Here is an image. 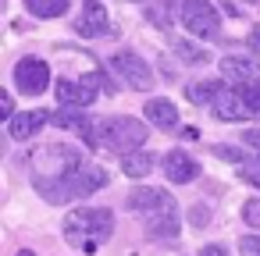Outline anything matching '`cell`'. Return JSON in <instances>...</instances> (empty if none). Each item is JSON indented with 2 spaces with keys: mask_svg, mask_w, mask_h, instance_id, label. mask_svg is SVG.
<instances>
[{
  "mask_svg": "<svg viewBox=\"0 0 260 256\" xmlns=\"http://www.w3.org/2000/svg\"><path fill=\"white\" fill-rule=\"evenodd\" d=\"M111 235H114V213L107 206H75L64 217V238L82 252H93Z\"/></svg>",
  "mask_w": 260,
  "mask_h": 256,
  "instance_id": "obj_1",
  "label": "cell"
},
{
  "mask_svg": "<svg viewBox=\"0 0 260 256\" xmlns=\"http://www.w3.org/2000/svg\"><path fill=\"white\" fill-rule=\"evenodd\" d=\"M100 128V146L114 150V153H132V150H143L146 146V135L150 128H143L139 118H128V114H118V118H107L96 125Z\"/></svg>",
  "mask_w": 260,
  "mask_h": 256,
  "instance_id": "obj_2",
  "label": "cell"
},
{
  "mask_svg": "<svg viewBox=\"0 0 260 256\" xmlns=\"http://www.w3.org/2000/svg\"><path fill=\"white\" fill-rule=\"evenodd\" d=\"M178 18L200 40H214L221 32V15H217V8L210 4V0H182V4H178Z\"/></svg>",
  "mask_w": 260,
  "mask_h": 256,
  "instance_id": "obj_3",
  "label": "cell"
},
{
  "mask_svg": "<svg viewBox=\"0 0 260 256\" xmlns=\"http://www.w3.org/2000/svg\"><path fill=\"white\" fill-rule=\"evenodd\" d=\"M111 71H118V79H121L128 89H139V93L153 89V71H150V64H146L136 50H118V54L111 57Z\"/></svg>",
  "mask_w": 260,
  "mask_h": 256,
  "instance_id": "obj_4",
  "label": "cell"
},
{
  "mask_svg": "<svg viewBox=\"0 0 260 256\" xmlns=\"http://www.w3.org/2000/svg\"><path fill=\"white\" fill-rule=\"evenodd\" d=\"M128 210H132L136 217L150 221V217H157V213L175 210V196H171L168 189H157V185H136V189L128 192Z\"/></svg>",
  "mask_w": 260,
  "mask_h": 256,
  "instance_id": "obj_5",
  "label": "cell"
},
{
  "mask_svg": "<svg viewBox=\"0 0 260 256\" xmlns=\"http://www.w3.org/2000/svg\"><path fill=\"white\" fill-rule=\"evenodd\" d=\"M15 86H18V93H25V96L47 93V89H50V68H47V61H40V57H22V61L15 64Z\"/></svg>",
  "mask_w": 260,
  "mask_h": 256,
  "instance_id": "obj_6",
  "label": "cell"
},
{
  "mask_svg": "<svg viewBox=\"0 0 260 256\" xmlns=\"http://www.w3.org/2000/svg\"><path fill=\"white\" fill-rule=\"evenodd\" d=\"M75 32L86 36V40H96V36H111L114 25L104 11L100 0H82V18H75Z\"/></svg>",
  "mask_w": 260,
  "mask_h": 256,
  "instance_id": "obj_7",
  "label": "cell"
},
{
  "mask_svg": "<svg viewBox=\"0 0 260 256\" xmlns=\"http://www.w3.org/2000/svg\"><path fill=\"white\" fill-rule=\"evenodd\" d=\"M107 185V171L100 167V164H93V160H86L75 174H68V189H72V199H86V196H93V192H100Z\"/></svg>",
  "mask_w": 260,
  "mask_h": 256,
  "instance_id": "obj_8",
  "label": "cell"
},
{
  "mask_svg": "<svg viewBox=\"0 0 260 256\" xmlns=\"http://www.w3.org/2000/svg\"><path fill=\"white\" fill-rule=\"evenodd\" d=\"M160 167H164V174H168L171 185H189V181L200 178V164H196V157H189L185 150H171V153H164Z\"/></svg>",
  "mask_w": 260,
  "mask_h": 256,
  "instance_id": "obj_9",
  "label": "cell"
},
{
  "mask_svg": "<svg viewBox=\"0 0 260 256\" xmlns=\"http://www.w3.org/2000/svg\"><path fill=\"white\" fill-rule=\"evenodd\" d=\"M214 118L217 121H253V111H249V103L239 96V89L235 86H228L217 100H214Z\"/></svg>",
  "mask_w": 260,
  "mask_h": 256,
  "instance_id": "obj_10",
  "label": "cell"
},
{
  "mask_svg": "<svg viewBox=\"0 0 260 256\" xmlns=\"http://www.w3.org/2000/svg\"><path fill=\"white\" fill-rule=\"evenodd\" d=\"M221 71H224V82L228 86H253V82H260V61H253V57L228 54L221 61Z\"/></svg>",
  "mask_w": 260,
  "mask_h": 256,
  "instance_id": "obj_11",
  "label": "cell"
},
{
  "mask_svg": "<svg viewBox=\"0 0 260 256\" xmlns=\"http://www.w3.org/2000/svg\"><path fill=\"white\" fill-rule=\"evenodd\" d=\"M50 118H54V114H47V111H22V114H15V118L8 121V135H11L15 142H25V139H32Z\"/></svg>",
  "mask_w": 260,
  "mask_h": 256,
  "instance_id": "obj_12",
  "label": "cell"
},
{
  "mask_svg": "<svg viewBox=\"0 0 260 256\" xmlns=\"http://www.w3.org/2000/svg\"><path fill=\"white\" fill-rule=\"evenodd\" d=\"M143 224H146V235H150V238H157V242H175V238H178V231H182L178 206H175V210H168V213H157V217H150V221H143Z\"/></svg>",
  "mask_w": 260,
  "mask_h": 256,
  "instance_id": "obj_13",
  "label": "cell"
},
{
  "mask_svg": "<svg viewBox=\"0 0 260 256\" xmlns=\"http://www.w3.org/2000/svg\"><path fill=\"white\" fill-rule=\"evenodd\" d=\"M228 89V82H221V79H200V82H192L189 89H185V96H189V103H207V107H214V100L221 96Z\"/></svg>",
  "mask_w": 260,
  "mask_h": 256,
  "instance_id": "obj_14",
  "label": "cell"
},
{
  "mask_svg": "<svg viewBox=\"0 0 260 256\" xmlns=\"http://www.w3.org/2000/svg\"><path fill=\"white\" fill-rule=\"evenodd\" d=\"M146 121L171 132V128L178 125V107H175L171 100H150V103H146Z\"/></svg>",
  "mask_w": 260,
  "mask_h": 256,
  "instance_id": "obj_15",
  "label": "cell"
},
{
  "mask_svg": "<svg viewBox=\"0 0 260 256\" xmlns=\"http://www.w3.org/2000/svg\"><path fill=\"white\" fill-rule=\"evenodd\" d=\"M157 153H150V150H132V153H125L121 157V171L128 174V178H146L150 171H153V160Z\"/></svg>",
  "mask_w": 260,
  "mask_h": 256,
  "instance_id": "obj_16",
  "label": "cell"
},
{
  "mask_svg": "<svg viewBox=\"0 0 260 256\" xmlns=\"http://www.w3.org/2000/svg\"><path fill=\"white\" fill-rule=\"evenodd\" d=\"M25 8L36 18H61V15H68L72 0H25Z\"/></svg>",
  "mask_w": 260,
  "mask_h": 256,
  "instance_id": "obj_17",
  "label": "cell"
},
{
  "mask_svg": "<svg viewBox=\"0 0 260 256\" xmlns=\"http://www.w3.org/2000/svg\"><path fill=\"white\" fill-rule=\"evenodd\" d=\"M171 47H175V54H178L182 61H189V64H207V61H210V50L196 47L192 40H171Z\"/></svg>",
  "mask_w": 260,
  "mask_h": 256,
  "instance_id": "obj_18",
  "label": "cell"
},
{
  "mask_svg": "<svg viewBox=\"0 0 260 256\" xmlns=\"http://www.w3.org/2000/svg\"><path fill=\"white\" fill-rule=\"evenodd\" d=\"M54 121H57L61 128H72V132H86V128H89V118L79 114V111H72V107H61V111L54 114Z\"/></svg>",
  "mask_w": 260,
  "mask_h": 256,
  "instance_id": "obj_19",
  "label": "cell"
},
{
  "mask_svg": "<svg viewBox=\"0 0 260 256\" xmlns=\"http://www.w3.org/2000/svg\"><path fill=\"white\" fill-rule=\"evenodd\" d=\"M171 4H168V0H150V4H146V18L157 25V29H171Z\"/></svg>",
  "mask_w": 260,
  "mask_h": 256,
  "instance_id": "obj_20",
  "label": "cell"
},
{
  "mask_svg": "<svg viewBox=\"0 0 260 256\" xmlns=\"http://www.w3.org/2000/svg\"><path fill=\"white\" fill-rule=\"evenodd\" d=\"M189 224H192L196 231L207 228V224H210V206H207V203H192V206H189Z\"/></svg>",
  "mask_w": 260,
  "mask_h": 256,
  "instance_id": "obj_21",
  "label": "cell"
},
{
  "mask_svg": "<svg viewBox=\"0 0 260 256\" xmlns=\"http://www.w3.org/2000/svg\"><path fill=\"white\" fill-rule=\"evenodd\" d=\"M242 221H246L249 228H256V231H260V196H253V199H246V203H242Z\"/></svg>",
  "mask_w": 260,
  "mask_h": 256,
  "instance_id": "obj_22",
  "label": "cell"
},
{
  "mask_svg": "<svg viewBox=\"0 0 260 256\" xmlns=\"http://www.w3.org/2000/svg\"><path fill=\"white\" fill-rule=\"evenodd\" d=\"M214 157H221L224 164H242V160H246L235 146H224V142H217V146H214Z\"/></svg>",
  "mask_w": 260,
  "mask_h": 256,
  "instance_id": "obj_23",
  "label": "cell"
},
{
  "mask_svg": "<svg viewBox=\"0 0 260 256\" xmlns=\"http://www.w3.org/2000/svg\"><path fill=\"white\" fill-rule=\"evenodd\" d=\"M239 252H242V256H260V231L239 238Z\"/></svg>",
  "mask_w": 260,
  "mask_h": 256,
  "instance_id": "obj_24",
  "label": "cell"
},
{
  "mask_svg": "<svg viewBox=\"0 0 260 256\" xmlns=\"http://www.w3.org/2000/svg\"><path fill=\"white\" fill-rule=\"evenodd\" d=\"M239 174H242V181H249V185L260 189V160L256 164H239Z\"/></svg>",
  "mask_w": 260,
  "mask_h": 256,
  "instance_id": "obj_25",
  "label": "cell"
},
{
  "mask_svg": "<svg viewBox=\"0 0 260 256\" xmlns=\"http://www.w3.org/2000/svg\"><path fill=\"white\" fill-rule=\"evenodd\" d=\"M242 142H246V146H253V150H256V157H260V128H246V132H242Z\"/></svg>",
  "mask_w": 260,
  "mask_h": 256,
  "instance_id": "obj_26",
  "label": "cell"
},
{
  "mask_svg": "<svg viewBox=\"0 0 260 256\" xmlns=\"http://www.w3.org/2000/svg\"><path fill=\"white\" fill-rule=\"evenodd\" d=\"M0 114H4V121L15 118V100H11L8 93H0Z\"/></svg>",
  "mask_w": 260,
  "mask_h": 256,
  "instance_id": "obj_27",
  "label": "cell"
},
{
  "mask_svg": "<svg viewBox=\"0 0 260 256\" xmlns=\"http://www.w3.org/2000/svg\"><path fill=\"white\" fill-rule=\"evenodd\" d=\"M246 47H249V50L260 57V25H253V29H249V36H246Z\"/></svg>",
  "mask_w": 260,
  "mask_h": 256,
  "instance_id": "obj_28",
  "label": "cell"
},
{
  "mask_svg": "<svg viewBox=\"0 0 260 256\" xmlns=\"http://www.w3.org/2000/svg\"><path fill=\"white\" fill-rule=\"evenodd\" d=\"M200 256H228V249H224V245H217V242H210V245H203V249H200Z\"/></svg>",
  "mask_w": 260,
  "mask_h": 256,
  "instance_id": "obj_29",
  "label": "cell"
},
{
  "mask_svg": "<svg viewBox=\"0 0 260 256\" xmlns=\"http://www.w3.org/2000/svg\"><path fill=\"white\" fill-rule=\"evenodd\" d=\"M18 256H36V252L32 249H18Z\"/></svg>",
  "mask_w": 260,
  "mask_h": 256,
  "instance_id": "obj_30",
  "label": "cell"
}]
</instances>
